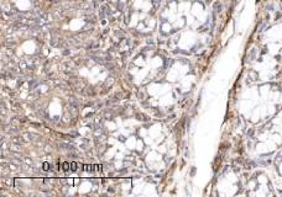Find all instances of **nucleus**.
Here are the masks:
<instances>
[{
  "label": "nucleus",
  "mask_w": 282,
  "mask_h": 197,
  "mask_svg": "<svg viewBox=\"0 0 282 197\" xmlns=\"http://www.w3.org/2000/svg\"><path fill=\"white\" fill-rule=\"evenodd\" d=\"M68 166H69V164H68V163L63 164V169H64V170H68Z\"/></svg>",
  "instance_id": "f03ea898"
},
{
  "label": "nucleus",
  "mask_w": 282,
  "mask_h": 197,
  "mask_svg": "<svg viewBox=\"0 0 282 197\" xmlns=\"http://www.w3.org/2000/svg\"><path fill=\"white\" fill-rule=\"evenodd\" d=\"M71 166H72V170H73V171L77 169V168H76V166H77V164H76V163H72V164H71Z\"/></svg>",
  "instance_id": "7ed1b4c3"
},
{
  "label": "nucleus",
  "mask_w": 282,
  "mask_h": 197,
  "mask_svg": "<svg viewBox=\"0 0 282 197\" xmlns=\"http://www.w3.org/2000/svg\"><path fill=\"white\" fill-rule=\"evenodd\" d=\"M48 169H50V164H48V163H43V170H46V171H47Z\"/></svg>",
  "instance_id": "f257e3e1"
}]
</instances>
